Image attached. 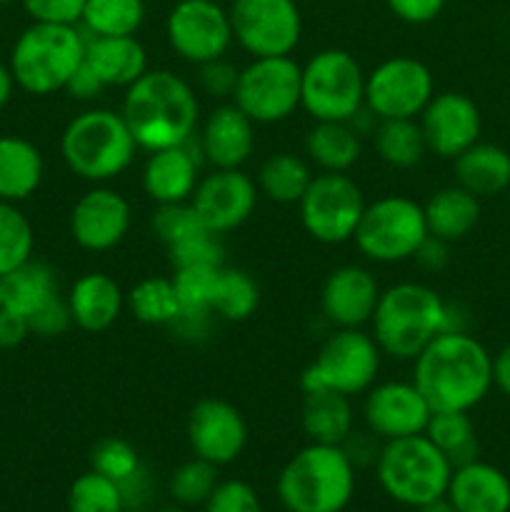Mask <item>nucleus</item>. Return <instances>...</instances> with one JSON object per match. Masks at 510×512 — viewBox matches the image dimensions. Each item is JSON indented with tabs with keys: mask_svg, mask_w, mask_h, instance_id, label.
<instances>
[{
	"mask_svg": "<svg viewBox=\"0 0 510 512\" xmlns=\"http://www.w3.org/2000/svg\"><path fill=\"white\" fill-rule=\"evenodd\" d=\"M433 408L413 380H385L365 393L363 418L378 440L423 435Z\"/></svg>",
	"mask_w": 510,
	"mask_h": 512,
	"instance_id": "obj_17",
	"label": "nucleus"
},
{
	"mask_svg": "<svg viewBox=\"0 0 510 512\" xmlns=\"http://www.w3.org/2000/svg\"><path fill=\"white\" fill-rule=\"evenodd\" d=\"M165 35L180 60L203 65L225 58L233 45L230 13L215 0H180L165 20Z\"/></svg>",
	"mask_w": 510,
	"mask_h": 512,
	"instance_id": "obj_15",
	"label": "nucleus"
},
{
	"mask_svg": "<svg viewBox=\"0 0 510 512\" xmlns=\"http://www.w3.org/2000/svg\"><path fill=\"white\" fill-rule=\"evenodd\" d=\"M365 195L348 173H318L300 198V223L323 245L353 240L365 210Z\"/></svg>",
	"mask_w": 510,
	"mask_h": 512,
	"instance_id": "obj_12",
	"label": "nucleus"
},
{
	"mask_svg": "<svg viewBox=\"0 0 510 512\" xmlns=\"http://www.w3.org/2000/svg\"><path fill=\"white\" fill-rule=\"evenodd\" d=\"M313 180L308 160L295 153H275L258 168L255 185L260 195L278 205H298Z\"/></svg>",
	"mask_w": 510,
	"mask_h": 512,
	"instance_id": "obj_33",
	"label": "nucleus"
},
{
	"mask_svg": "<svg viewBox=\"0 0 510 512\" xmlns=\"http://www.w3.org/2000/svg\"><path fill=\"white\" fill-rule=\"evenodd\" d=\"M258 185L243 168L210 170L198 180L190 205L215 235L238 230L258 205Z\"/></svg>",
	"mask_w": 510,
	"mask_h": 512,
	"instance_id": "obj_16",
	"label": "nucleus"
},
{
	"mask_svg": "<svg viewBox=\"0 0 510 512\" xmlns=\"http://www.w3.org/2000/svg\"><path fill=\"white\" fill-rule=\"evenodd\" d=\"M218 468L208 460H185L183 465L173 470L168 480V493L180 508H193V505H205V500L213 495L218 485Z\"/></svg>",
	"mask_w": 510,
	"mask_h": 512,
	"instance_id": "obj_41",
	"label": "nucleus"
},
{
	"mask_svg": "<svg viewBox=\"0 0 510 512\" xmlns=\"http://www.w3.org/2000/svg\"><path fill=\"white\" fill-rule=\"evenodd\" d=\"M300 420H303V433L308 435L310 443L343 445L355 430V413L350 398L335 393V390L305 393Z\"/></svg>",
	"mask_w": 510,
	"mask_h": 512,
	"instance_id": "obj_31",
	"label": "nucleus"
},
{
	"mask_svg": "<svg viewBox=\"0 0 510 512\" xmlns=\"http://www.w3.org/2000/svg\"><path fill=\"white\" fill-rule=\"evenodd\" d=\"M120 485V495H123L125 512H143L150 505V498H153V480H150V473L145 470V465H140L128 480H123Z\"/></svg>",
	"mask_w": 510,
	"mask_h": 512,
	"instance_id": "obj_51",
	"label": "nucleus"
},
{
	"mask_svg": "<svg viewBox=\"0 0 510 512\" xmlns=\"http://www.w3.org/2000/svg\"><path fill=\"white\" fill-rule=\"evenodd\" d=\"M418 512H458L448 498H438L428 505H420Z\"/></svg>",
	"mask_w": 510,
	"mask_h": 512,
	"instance_id": "obj_58",
	"label": "nucleus"
},
{
	"mask_svg": "<svg viewBox=\"0 0 510 512\" xmlns=\"http://www.w3.org/2000/svg\"><path fill=\"white\" fill-rule=\"evenodd\" d=\"M240 68H235L228 58L210 60V63L198 65L195 83L205 95L215 100H233L235 85H238Z\"/></svg>",
	"mask_w": 510,
	"mask_h": 512,
	"instance_id": "obj_47",
	"label": "nucleus"
},
{
	"mask_svg": "<svg viewBox=\"0 0 510 512\" xmlns=\"http://www.w3.org/2000/svg\"><path fill=\"white\" fill-rule=\"evenodd\" d=\"M300 73L293 55L253 58L240 68L233 103L255 125L283 123L300 108Z\"/></svg>",
	"mask_w": 510,
	"mask_h": 512,
	"instance_id": "obj_11",
	"label": "nucleus"
},
{
	"mask_svg": "<svg viewBox=\"0 0 510 512\" xmlns=\"http://www.w3.org/2000/svg\"><path fill=\"white\" fill-rule=\"evenodd\" d=\"M300 108L313 120L348 123L365 108V70L360 60L340 48L315 53L300 73Z\"/></svg>",
	"mask_w": 510,
	"mask_h": 512,
	"instance_id": "obj_9",
	"label": "nucleus"
},
{
	"mask_svg": "<svg viewBox=\"0 0 510 512\" xmlns=\"http://www.w3.org/2000/svg\"><path fill=\"white\" fill-rule=\"evenodd\" d=\"M185 433L195 458L208 460L215 468L238 460L248 445V423L243 413L220 398L198 400L188 415Z\"/></svg>",
	"mask_w": 510,
	"mask_h": 512,
	"instance_id": "obj_19",
	"label": "nucleus"
},
{
	"mask_svg": "<svg viewBox=\"0 0 510 512\" xmlns=\"http://www.w3.org/2000/svg\"><path fill=\"white\" fill-rule=\"evenodd\" d=\"M373 468L383 493L415 510L445 498L453 475L450 460L425 433L385 440Z\"/></svg>",
	"mask_w": 510,
	"mask_h": 512,
	"instance_id": "obj_7",
	"label": "nucleus"
},
{
	"mask_svg": "<svg viewBox=\"0 0 510 512\" xmlns=\"http://www.w3.org/2000/svg\"><path fill=\"white\" fill-rule=\"evenodd\" d=\"M105 90H108V88H105V85L100 83L98 75H95L93 70H90L88 65H85V60H83V65H80V68H78V73H75L73 78H70V83H68V88H65V93H68L73 100H80V103H90V100L100 98V95H103Z\"/></svg>",
	"mask_w": 510,
	"mask_h": 512,
	"instance_id": "obj_53",
	"label": "nucleus"
},
{
	"mask_svg": "<svg viewBox=\"0 0 510 512\" xmlns=\"http://www.w3.org/2000/svg\"><path fill=\"white\" fill-rule=\"evenodd\" d=\"M445 498L458 512H510V480L495 465L473 460L453 468Z\"/></svg>",
	"mask_w": 510,
	"mask_h": 512,
	"instance_id": "obj_25",
	"label": "nucleus"
},
{
	"mask_svg": "<svg viewBox=\"0 0 510 512\" xmlns=\"http://www.w3.org/2000/svg\"><path fill=\"white\" fill-rule=\"evenodd\" d=\"M123 113L88 108L75 115L60 135V155L70 173L93 185H108L133 165L138 153Z\"/></svg>",
	"mask_w": 510,
	"mask_h": 512,
	"instance_id": "obj_4",
	"label": "nucleus"
},
{
	"mask_svg": "<svg viewBox=\"0 0 510 512\" xmlns=\"http://www.w3.org/2000/svg\"><path fill=\"white\" fill-rule=\"evenodd\" d=\"M493 385L510 398V343L493 355Z\"/></svg>",
	"mask_w": 510,
	"mask_h": 512,
	"instance_id": "obj_56",
	"label": "nucleus"
},
{
	"mask_svg": "<svg viewBox=\"0 0 510 512\" xmlns=\"http://www.w3.org/2000/svg\"><path fill=\"white\" fill-rule=\"evenodd\" d=\"M380 443H383V440L375 438L370 430L368 433H355L353 430L340 448L345 450V455H348L350 463L355 465V470H360V468H373L375 460H378L380 448H383Z\"/></svg>",
	"mask_w": 510,
	"mask_h": 512,
	"instance_id": "obj_52",
	"label": "nucleus"
},
{
	"mask_svg": "<svg viewBox=\"0 0 510 512\" xmlns=\"http://www.w3.org/2000/svg\"><path fill=\"white\" fill-rule=\"evenodd\" d=\"M373 145L378 158L395 170H408L423 163L428 145L418 120H380L373 130Z\"/></svg>",
	"mask_w": 510,
	"mask_h": 512,
	"instance_id": "obj_34",
	"label": "nucleus"
},
{
	"mask_svg": "<svg viewBox=\"0 0 510 512\" xmlns=\"http://www.w3.org/2000/svg\"><path fill=\"white\" fill-rule=\"evenodd\" d=\"M68 300L73 325L85 333H103L113 328L125 308V293L108 273H85L73 283Z\"/></svg>",
	"mask_w": 510,
	"mask_h": 512,
	"instance_id": "obj_26",
	"label": "nucleus"
},
{
	"mask_svg": "<svg viewBox=\"0 0 510 512\" xmlns=\"http://www.w3.org/2000/svg\"><path fill=\"white\" fill-rule=\"evenodd\" d=\"M8 3H15V0H0V5H8Z\"/></svg>",
	"mask_w": 510,
	"mask_h": 512,
	"instance_id": "obj_61",
	"label": "nucleus"
},
{
	"mask_svg": "<svg viewBox=\"0 0 510 512\" xmlns=\"http://www.w3.org/2000/svg\"><path fill=\"white\" fill-rule=\"evenodd\" d=\"M30 333V325L23 315L13 313L8 308H0V350L18 348L20 343H25V338Z\"/></svg>",
	"mask_w": 510,
	"mask_h": 512,
	"instance_id": "obj_54",
	"label": "nucleus"
},
{
	"mask_svg": "<svg viewBox=\"0 0 510 512\" xmlns=\"http://www.w3.org/2000/svg\"><path fill=\"white\" fill-rule=\"evenodd\" d=\"M153 230L160 243L170 250L175 245L185 243V240L195 238V235L205 233L208 228H205L203 220L198 218V213H195L188 200V203L158 205V210L153 213Z\"/></svg>",
	"mask_w": 510,
	"mask_h": 512,
	"instance_id": "obj_43",
	"label": "nucleus"
},
{
	"mask_svg": "<svg viewBox=\"0 0 510 512\" xmlns=\"http://www.w3.org/2000/svg\"><path fill=\"white\" fill-rule=\"evenodd\" d=\"M85 40L80 25H28L10 50L8 68L15 88L38 98L68 88L85 60Z\"/></svg>",
	"mask_w": 510,
	"mask_h": 512,
	"instance_id": "obj_6",
	"label": "nucleus"
},
{
	"mask_svg": "<svg viewBox=\"0 0 510 512\" xmlns=\"http://www.w3.org/2000/svg\"><path fill=\"white\" fill-rule=\"evenodd\" d=\"M33 23L80 25L85 0H20Z\"/></svg>",
	"mask_w": 510,
	"mask_h": 512,
	"instance_id": "obj_48",
	"label": "nucleus"
},
{
	"mask_svg": "<svg viewBox=\"0 0 510 512\" xmlns=\"http://www.w3.org/2000/svg\"><path fill=\"white\" fill-rule=\"evenodd\" d=\"M0 283H3V308L23 315L25 320H30L38 310L60 298L55 270L33 258L0 278Z\"/></svg>",
	"mask_w": 510,
	"mask_h": 512,
	"instance_id": "obj_32",
	"label": "nucleus"
},
{
	"mask_svg": "<svg viewBox=\"0 0 510 512\" xmlns=\"http://www.w3.org/2000/svg\"><path fill=\"white\" fill-rule=\"evenodd\" d=\"M85 38V65L98 75L105 88L125 90L150 70L148 53L135 35L98 38L85 33Z\"/></svg>",
	"mask_w": 510,
	"mask_h": 512,
	"instance_id": "obj_24",
	"label": "nucleus"
},
{
	"mask_svg": "<svg viewBox=\"0 0 510 512\" xmlns=\"http://www.w3.org/2000/svg\"><path fill=\"white\" fill-rule=\"evenodd\" d=\"M168 255L173 268H188V265H223V243H220V235L205 230V233L195 235V238L170 248Z\"/></svg>",
	"mask_w": 510,
	"mask_h": 512,
	"instance_id": "obj_46",
	"label": "nucleus"
},
{
	"mask_svg": "<svg viewBox=\"0 0 510 512\" xmlns=\"http://www.w3.org/2000/svg\"><path fill=\"white\" fill-rule=\"evenodd\" d=\"M90 465H93L95 473L105 475V478L115 480V483H123L128 480L135 470L140 468V455L128 440L123 438H105L90 453Z\"/></svg>",
	"mask_w": 510,
	"mask_h": 512,
	"instance_id": "obj_44",
	"label": "nucleus"
},
{
	"mask_svg": "<svg viewBox=\"0 0 510 512\" xmlns=\"http://www.w3.org/2000/svg\"><path fill=\"white\" fill-rule=\"evenodd\" d=\"M125 308L143 325H163L170 328L180 315V300L175 293L173 278H145L125 295Z\"/></svg>",
	"mask_w": 510,
	"mask_h": 512,
	"instance_id": "obj_37",
	"label": "nucleus"
},
{
	"mask_svg": "<svg viewBox=\"0 0 510 512\" xmlns=\"http://www.w3.org/2000/svg\"><path fill=\"white\" fill-rule=\"evenodd\" d=\"M445 305L448 303L425 283H395L380 293L370 335L388 358L415 360L435 335L443 333Z\"/></svg>",
	"mask_w": 510,
	"mask_h": 512,
	"instance_id": "obj_5",
	"label": "nucleus"
},
{
	"mask_svg": "<svg viewBox=\"0 0 510 512\" xmlns=\"http://www.w3.org/2000/svg\"><path fill=\"white\" fill-rule=\"evenodd\" d=\"M13 90H15L13 73H10L8 65L0 63V110L10 103V98H13Z\"/></svg>",
	"mask_w": 510,
	"mask_h": 512,
	"instance_id": "obj_57",
	"label": "nucleus"
},
{
	"mask_svg": "<svg viewBox=\"0 0 510 512\" xmlns=\"http://www.w3.org/2000/svg\"><path fill=\"white\" fill-rule=\"evenodd\" d=\"M433 95V73L410 55H393L365 73V108L378 120H418Z\"/></svg>",
	"mask_w": 510,
	"mask_h": 512,
	"instance_id": "obj_13",
	"label": "nucleus"
},
{
	"mask_svg": "<svg viewBox=\"0 0 510 512\" xmlns=\"http://www.w3.org/2000/svg\"><path fill=\"white\" fill-rule=\"evenodd\" d=\"M120 113L138 148L155 153L195 138L200 125V100L188 80L173 70L155 68L125 88Z\"/></svg>",
	"mask_w": 510,
	"mask_h": 512,
	"instance_id": "obj_2",
	"label": "nucleus"
},
{
	"mask_svg": "<svg viewBox=\"0 0 510 512\" xmlns=\"http://www.w3.org/2000/svg\"><path fill=\"white\" fill-rule=\"evenodd\" d=\"M68 512H125L120 485L95 470L78 475L68 490Z\"/></svg>",
	"mask_w": 510,
	"mask_h": 512,
	"instance_id": "obj_42",
	"label": "nucleus"
},
{
	"mask_svg": "<svg viewBox=\"0 0 510 512\" xmlns=\"http://www.w3.org/2000/svg\"><path fill=\"white\" fill-rule=\"evenodd\" d=\"M200 163H203V158H200L195 138L183 145L148 153L143 175H140L143 193L155 205L188 203L193 198L195 188H198V180L203 178Z\"/></svg>",
	"mask_w": 510,
	"mask_h": 512,
	"instance_id": "obj_23",
	"label": "nucleus"
},
{
	"mask_svg": "<svg viewBox=\"0 0 510 512\" xmlns=\"http://www.w3.org/2000/svg\"><path fill=\"white\" fill-rule=\"evenodd\" d=\"M355 473L340 445L310 443L283 465L275 493L288 512H343L355 495Z\"/></svg>",
	"mask_w": 510,
	"mask_h": 512,
	"instance_id": "obj_3",
	"label": "nucleus"
},
{
	"mask_svg": "<svg viewBox=\"0 0 510 512\" xmlns=\"http://www.w3.org/2000/svg\"><path fill=\"white\" fill-rule=\"evenodd\" d=\"M428 238L423 205L408 195H385L368 203L353 240L370 263L393 265L413 260Z\"/></svg>",
	"mask_w": 510,
	"mask_h": 512,
	"instance_id": "obj_10",
	"label": "nucleus"
},
{
	"mask_svg": "<svg viewBox=\"0 0 510 512\" xmlns=\"http://www.w3.org/2000/svg\"><path fill=\"white\" fill-rule=\"evenodd\" d=\"M380 293L383 290L368 268L343 265L325 278L320 310L333 328H363L373 320Z\"/></svg>",
	"mask_w": 510,
	"mask_h": 512,
	"instance_id": "obj_22",
	"label": "nucleus"
},
{
	"mask_svg": "<svg viewBox=\"0 0 510 512\" xmlns=\"http://www.w3.org/2000/svg\"><path fill=\"white\" fill-rule=\"evenodd\" d=\"M425 225H428V235L445 240V243H458V240L468 238L480 223V198L460 188L458 183L450 188L435 190L423 205Z\"/></svg>",
	"mask_w": 510,
	"mask_h": 512,
	"instance_id": "obj_27",
	"label": "nucleus"
},
{
	"mask_svg": "<svg viewBox=\"0 0 510 512\" xmlns=\"http://www.w3.org/2000/svg\"><path fill=\"white\" fill-rule=\"evenodd\" d=\"M133 223L128 198L108 185H93L70 210V235L88 253L118 248Z\"/></svg>",
	"mask_w": 510,
	"mask_h": 512,
	"instance_id": "obj_20",
	"label": "nucleus"
},
{
	"mask_svg": "<svg viewBox=\"0 0 510 512\" xmlns=\"http://www.w3.org/2000/svg\"><path fill=\"white\" fill-rule=\"evenodd\" d=\"M195 143L210 170L243 168L255 150V123L233 100L220 103L198 125Z\"/></svg>",
	"mask_w": 510,
	"mask_h": 512,
	"instance_id": "obj_21",
	"label": "nucleus"
},
{
	"mask_svg": "<svg viewBox=\"0 0 510 512\" xmlns=\"http://www.w3.org/2000/svg\"><path fill=\"white\" fill-rule=\"evenodd\" d=\"M145 23V0H85L80 28L88 35H135Z\"/></svg>",
	"mask_w": 510,
	"mask_h": 512,
	"instance_id": "obj_36",
	"label": "nucleus"
},
{
	"mask_svg": "<svg viewBox=\"0 0 510 512\" xmlns=\"http://www.w3.org/2000/svg\"><path fill=\"white\" fill-rule=\"evenodd\" d=\"M413 260L420 265V268L428 270V273H438V270H443L445 263H448V243L428 235V238L423 240V245L418 248V253H415Z\"/></svg>",
	"mask_w": 510,
	"mask_h": 512,
	"instance_id": "obj_55",
	"label": "nucleus"
},
{
	"mask_svg": "<svg viewBox=\"0 0 510 512\" xmlns=\"http://www.w3.org/2000/svg\"><path fill=\"white\" fill-rule=\"evenodd\" d=\"M260 290L253 275L240 268H220L213 293V315L228 323H243L255 313Z\"/></svg>",
	"mask_w": 510,
	"mask_h": 512,
	"instance_id": "obj_38",
	"label": "nucleus"
},
{
	"mask_svg": "<svg viewBox=\"0 0 510 512\" xmlns=\"http://www.w3.org/2000/svg\"><path fill=\"white\" fill-rule=\"evenodd\" d=\"M233 38L253 58L290 55L303 38V15L295 0H233Z\"/></svg>",
	"mask_w": 510,
	"mask_h": 512,
	"instance_id": "obj_14",
	"label": "nucleus"
},
{
	"mask_svg": "<svg viewBox=\"0 0 510 512\" xmlns=\"http://www.w3.org/2000/svg\"><path fill=\"white\" fill-rule=\"evenodd\" d=\"M390 13L408 25L433 23L445 8V0H385Z\"/></svg>",
	"mask_w": 510,
	"mask_h": 512,
	"instance_id": "obj_50",
	"label": "nucleus"
},
{
	"mask_svg": "<svg viewBox=\"0 0 510 512\" xmlns=\"http://www.w3.org/2000/svg\"><path fill=\"white\" fill-rule=\"evenodd\" d=\"M35 233L18 203L0 200V278L33 258Z\"/></svg>",
	"mask_w": 510,
	"mask_h": 512,
	"instance_id": "obj_39",
	"label": "nucleus"
},
{
	"mask_svg": "<svg viewBox=\"0 0 510 512\" xmlns=\"http://www.w3.org/2000/svg\"><path fill=\"white\" fill-rule=\"evenodd\" d=\"M413 383L433 413H470L493 388V355L468 330L440 333L413 360Z\"/></svg>",
	"mask_w": 510,
	"mask_h": 512,
	"instance_id": "obj_1",
	"label": "nucleus"
},
{
	"mask_svg": "<svg viewBox=\"0 0 510 512\" xmlns=\"http://www.w3.org/2000/svg\"><path fill=\"white\" fill-rule=\"evenodd\" d=\"M383 365V350L363 328H335L320 343L313 363L305 368L300 385L305 393L335 390L340 395L368 393Z\"/></svg>",
	"mask_w": 510,
	"mask_h": 512,
	"instance_id": "obj_8",
	"label": "nucleus"
},
{
	"mask_svg": "<svg viewBox=\"0 0 510 512\" xmlns=\"http://www.w3.org/2000/svg\"><path fill=\"white\" fill-rule=\"evenodd\" d=\"M28 325L30 333L40 335V338H58V335H63L65 330H70V325H73L68 300H65L63 295L55 298L53 303H48L43 310H38V313L28 320Z\"/></svg>",
	"mask_w": 510,
	"mask_h": 512,
	"instance_id": "obj_49",
	"label": "nucleus"
},
{
	"mask_svg": "<svg viewBox=\"0 0 510 512\" xmlns=\"http://www.w3.org/2000/svg\"><path fill=\"white\" fill-rule=\"evenodd\" d=\"M425 435L438 445L453 468L478 460V435L468 413L460 410H438L430 415Z\"/></svg>",
	"mask_w": 510,
	"mask_h": 512,
	"instance_id": "obj_35",
	"label": "nucleus"
},
{
	"mask_svg": "<svg viewBox=\"0 0 510 512\" xmlns=\"http://www.w3.org/2000/svg\"><path fill=\"white\" fill-rule=\"evenodd\" d=\"M205 512H263L260 495L240 478L220 480L213 495L205 500Z\"/></svg>",
	"mask_w": 510,
	"mask_h": 512,
	"instance_id": "obj_45",
	"label": "nucleus"
},
{
	"mask_svg": "<svg viewBox=\"0 0 510 512\" xmlns=\"http://www.w3.org/2000/svg\"><path fill=\"white\" fill-rule=\"evenodd\" d=\"M428 153L455 160L475 145L483 133V115L475 100L465 93L445 90L435 93L423 113L418 115Z\"/></svg>",
	"mask_w": 510,
	"mask_h": 512,
	"instance_id": "obj_18",
	"label": "nucleus"
},
{
	"mask_svg": "<svg viewBox=\"0 0 510 512\" xmlns=\"http://www.w3.org/2000/svg\"><path fill=\"white\" fill-rule=\"evenodd\" d=\"M223 265H188L173 270V285L180 300V313L213 315V293Z\"/></svg>",
	"mask_w": 510,
	"mask_h": 512,
	"instance_id": "obj_40",
	"label": "nucleus"
},
{
	"mask_svg": "<svg viewBox=\"0 0 510 512\" xmlns=\"http://www.w3.org/2000/svg\"><path fill=\"white\" fill-rule=\"evenodd\" d=\"M0 308H3V283H0Z\"/></svg>",
	"mask_w": 510,
	"mask_h": 512,
	"instance_id": "obj_60",
	"label": "nucleus"
},
{
	"mask_svg": "<svg viewBox=\"0 0 510 512\" xmlns=\"http://www.w3.org/2000/svg\"><path fill=\"white\" fill-rule=\"evenodd\" d=\"M455 183L478 198L503 193L510 185V153L495 143L478 140L453 160Z\"/></svg>",
	"mask_w": 510,
	"mask_h": 512,
	"instance_id": "obj_29",
	"label": "nucleus"
},
{
	"mask_svg": "<svg viewBox=\"0 0 510 512\" xmlns=\"http://www.w3.org/2000/svg\"><path fill=\"white\" fill-rule=\"evenodd\" d=\"M363 153V138L350 123L315 120L305 133V155L320 173H348Z\"/></svg>",
	"mask_w": 510,
	"mask_h": 512,
	"instance_id": "obj_30",
	"label": "nucleus"
},
{
	"mask_svg": "<svg viewBox=\"0 0 510 512\" xmlns=\"http://www.w3.org/2000/svg\"><path fill=\"white\" fill-rule=\"evenodd\" d=\"M155 512H185L180 505H165V508H158Z\"/></svg>",
	"mask_w": 510,
	"mask_h": 512,
	"instance_id": "obj_59",
	"label": "nucleus"
},
{
	"mask_svg": "<svg viewBox=\"0 0 510 512\" xmlns=\"http://www.w3.org/2000/svg\"><path fill=\"white\" fill-rule=\"evenodd\" d=\"M45 160L38 145L20 135H0V200L23 203L43 185Z\"/></svg>",
	"mask_w": 510,
	"mask_h": 512,
	"instance_id": "obj_28",
	"label": "nucleus"
}]
</instances>
